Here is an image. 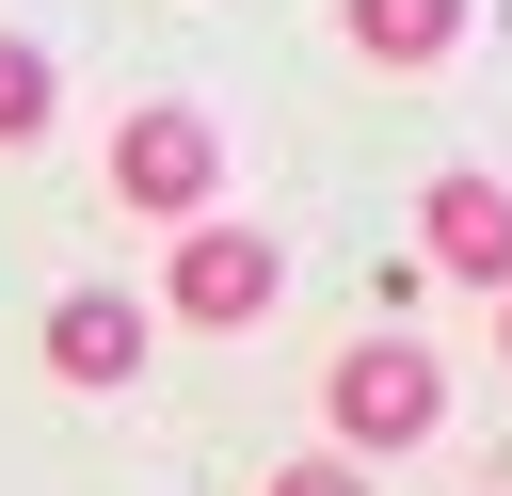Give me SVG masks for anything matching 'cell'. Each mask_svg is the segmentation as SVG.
Masks as SVG:
<instances>
[{"label": "cell", "mask_w": 512, "mask_h": 496, "mask_svg": "<svg viewBox=\"0 0 512 496\" xmlns=\"http://www.w3.org/2000/svg\"><path fill=\"white\" fill-rule=\"evenodd\" d=\"M496 368H512V288H496Z\"/></svg>", "instance_id": "obj_9"}, {"label": "cell", "mask_w": 512, "mask_h": 496, "mask_svg": "<svg viewBox=\"0 0 512 496\" xmlns=\"http://www.w3.org/2000/svg\"><path fill=\"white\" fill-rule=\"evenodd\" d=\"M48 112H64V80H48V48H32V32H0V144H32Z\"/></svg>", "instance_id": "obj_7"}, {"label": "cell", "mask_w": 512, "mask_h": 496, "mask_svg": "<svg viewBox=\"0 0 512 496\" xmlns=\"http://www.w3.org/2000/svg\"><path fill=\"white\" fill-rule=\"evenodd\" d=\"M112 192L160 208V224H208V192H224V128H208L192 96H128V112H112Z\"/></svg>", "instance_id": "obj_3"}, {"label": "cell", "mask_w": 512, "mask_h": 496, "mask_svg": "<svg viewBox=\"0 0 512 496\" xmlns=\"http://www.w3.org/2000/svg\"><path fill=\"white\" fill-rule=\"evenodd\" d=\"M256 496H368V464H336V448H320V464H272Z\"/></svg>", "instance_id": "obj_8"}, {"label": "cell", "mask_w": 512, "mask_h": 496, "mask_svg": "<svg viewBox=\"0 0 512 496\" xmlns=\"http://www.w3.org/2000/svg\"><path fill=\"white\" fill-rule=\"evenodd\" d=\"M336 32H352V64H384V80H432V64L464 48V0H336Z\"/></svg>", "instance_id": "obj_6"}, {"label": "cell", "mask_w": 512, "mask_h": 496, "mask_svg": "<svg viewBox=\"0 0 512 496\" xmlns=\"http://www.w3.org/2000/svg\"><path fill=\"white\" fill-rule=\"evenodd\" d=\"M416 256H432V272H464V288H512V176L448 160V176L416 192Z\"/></svg>", "instance_id": "obj_4"}, {"label": "cell", "mask_w": 512, "mask_h": 496, "mask_svg": "<svg viewBox=\"0 0 512 496\" xmlns=\"http://www.w3.org/2000/svg\"><path fill=\"white\" fill-rule=\"evenodd\" d=\"M432 416H448L432 336H352V352L320 368V432H336V464H400V448H432Z\"/></svg>", "instance_id": "obj_1"}, {"label": "cell", "mask_w": 512, "mask_h": 496, "mask_svg": "<svg viewBox=\"0 0 512 496\" xmlns=\"http://www.w3.org/2000/svg\"><path fill=\"white\" fill-rule=\"evenodd\" d=\"M128 368H144V304H128V288H64V304H48V384L112 400Z\"/></svg>", "instance_id": "obj_5"}, {"label": "cell", "mask_w": 512, "mask_h": 496, "mask_svg": "<svg viewBox=\"0 0 512 496\" xmlns=\"http://www.w3.org/2000/svg\"><path fill=\"white\" fill-rule=\"evenodd\" d=\"M272 288H288V240H272V224H240V208H208V224H176L160 320H192V336H240V320H272Z\"/></svg>", "instance_id": "obj_2"}]
</instances>
